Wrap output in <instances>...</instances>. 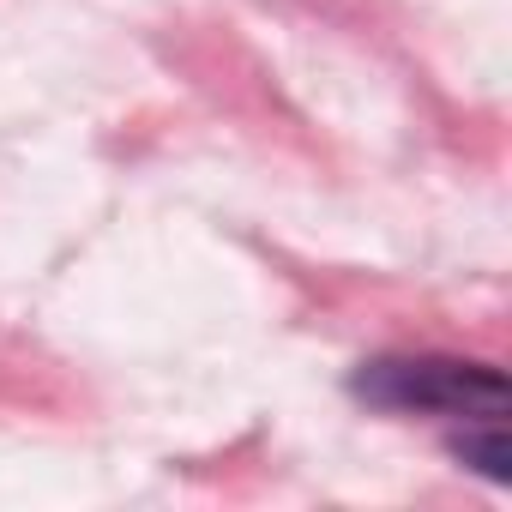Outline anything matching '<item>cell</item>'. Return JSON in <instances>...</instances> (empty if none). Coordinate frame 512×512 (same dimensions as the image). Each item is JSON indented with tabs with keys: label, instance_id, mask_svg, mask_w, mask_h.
<instances>
[{
	"label": "cell",
	"instance_id": "6da1fadb",
	"mask_svg": "<svg viewBox=\"0 0 512 512\" xmlns=\"http://www.w3.org/2000/svg\"><path fill=\"white\" fill-rule=\"evenodd\" d=\"M350 398L386 416H446V422H482L506 416L512 386L494 362L470 356H434V350H392L368 356L350 374Z\"/></svg>",
	"mask_w": 512,
	"mask_h": 512
},
{
	"label": "cell",
	"instance_id": "7a4b0ae2",
	"mask_svg": "<svg viewBox=\"0 0 512 512\" xmlns=\"http://www.w3.org/2000/svg\"><path fill=\"white\" fill-rule=\"evenodd\" d=\"M446 452H452L464 470H476L482 482H494V488L512 476V446H506V422H500V416L464 422V434H452V440H446Z\"/></svg>",
	"mask_w": 512,
	"mask_h": 512
}]
</instances>
